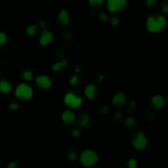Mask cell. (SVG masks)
I'll return each mask as SVG.
<instances>
[{
  "label": "cell",
  "instance_id": "cell-5",
  "mask_svg": "<svg viewBox=\"0 0 168 168\" xmlns=\"http://www.w3.org/2000/svg\"><path fill=\"white\" fill-rule=\"evenodd\" d=\"M36 83L38 85L42 87L44 89H47L51 87V81L49 77L47 76H40L36 78Z\"/></svg>",
  "mask_w": 168,
  "mask_h": 168
},
{
  "label": "cell",
  "instance_id": "cell-32",
  "mask_svg": "<svg viewBox=\"0 0 168 168\" xmlns=\"http://www.w3.org/2000/svg\"><path fill=\"white\" fill-rule=\"evenodd\" d=\"M72 135L74 137H77L79 136V135H80V132H79V131L77 130H74L72 131Z\"/></svg>",
  "mask_w": 168,
  "mask_h": 168
},
{
  "label": "cell",
  "instance_id": "cell-35",
  "mask_svg": "<svg viewBox=\"0 0 168 168\" xmlns=\"http://www.w3.org/2000/svg\"><path fill=\"white\" fill-rule=\"evenodd\" d=\"M41 25H42V26L43 27V28H44L45 27V22H44V21H41Z\"/></svg>",
  "mask_w": 168,
  "mask_h": 168
},
{
  "label": "cell",
  "instance_id": "cell-10",
  "mask_svg": "<svg viewBox=\"0 0 168 168\" xmlns=\"http://www.w3.org/2000/svg\"><path fill=\"white\" fill-rule=\"evenodd\" d=\"M152 102L156 108H161L164 106L165 104L164 98L160 95H157L153 97L152 99Z\"/></svg>",
  "mask_w": 168,
  "mask_h": 168
},
{
  "label": "cell",
  "instance_id": "cell-33",
  "mask_svg": "<svg viewBox=\"0 0 168 168\" xmlns=\"http://www.w3.org/2000/svg\"><path fill=\"white\" fill-rule=\"evenodd\" d=\"M17 166H18V165H17V163L15 162H11L10 163L9 165H8V167L7 168H17Z\"/></svg>",
  "mask_w": 168,
  "mask_h": 168
},
{
  "label": "cell",
  "instance_id": "cell-23",
  "mask_svg": "<svg viewBox=\"0 0 168 168\" xmlns=\"http://www.w3.org/2000/svg\"><path fill=\"white\" fill-rule=\"evenodd\" d=\"M125 123H126V126H131L134 124V120L133 119V118H128L125 120Z\"/></svg>",
  "mask_w": 168,
  "mask_h": 168
},
{
  "label": "cell",
  "instance_id": "cell-14",
  "mask_svg": "<svg viewBox=\"0 0 168 168\" xmlns=\"http://www.w3.org/2000/svg\"><path fill=\"white\" fill-rule=\"evenodd\" d=\"M68 63V61L66 60H62V61L56 62L55 64H53L52 66V70L54 71H59L62 68L65 67L66 64Z\"/></svg>",
  "mask_w": 168,
  "mask_h": 168
},
{
  "label": "cell",
  "instance_id": "cell-20",
  "mask_svg": "<svg viewBox=\"0 0 168 168\" xmlns=\"http://www.w3.org/2000/svg\"><path fill=\"white\" fill-rule=\"evenodd\" d=\"M32 77H33V75H32V72H30V71H26V72L24 73V78L26 80H31Z\"/></svg>",
  "mask_w": 168,
  "mask_h": 168
},
{
  "label": "cell",
  "instance_id": "cell-9",
  "mask_svg": "<svg viewBox=\"0 0 168 168\" xmlns=\"http://www.w3.org/2000/svg\"><path fill=\"white\" fill-rule=\"evenodd\" d=\"M28 87L29 86L25 83H21L17 86L15 90V95L17 97L22 99L24 98V96L26 93Z\"/></svg>",
  "mask_w": 168,
  "mask_h": 168
},
{
  "label": "cell",
  "instance_id": "cell-1",
  "mask_svg": "<svg viewBox=\"0 0 168 168\" xmlns=\"http://www.w3.org/2000/svg\"><path fill=\"white\" fill-rule=\"evenodd\" d=\"M98 161V156L95 152L87 150L82 152L80 156V161L83 166L89 167L96 164Z\"/></svg>",
  "mask_w": 168,
  "mask_h": 168
},
{
  "label": "cell",
  "instance_id": "cell-2",
  "mask_svg": "<svg viewBox=\"0 0 168 168\" xmlns=\"http://www.w3.org/2000/svg\"><path fill=\"white\" fill-rule=\"evenodd\" d=\"M148 141L145 135L141 132L135 133L132 137V144L135 149L141 150L147 145Z\"/></svg>",
  "mask_w": 168,
  "mask_h": 168
},
{
  "label": "cell",
  "instance_id": "cell-11",
  "mask_svg": "<svg viewBox=\"0 0 168 168\" xmlns=\"http://www.w3.org/2000/svg\"><path fill=\"white\" fill-rule=\"evenodd\" d=\"M75 118L76 116L70 110L64 111L62 114V120L65 123H68V124L72 123L74 121Z\"/></svg>",
  "mask_w": 168,
  "mask_h": 168
},
{
  "label": "cell",
  "instance_id": "cell-21",
  "mask_svg": "<svg viewBox=\"0 0 168 168\" xmlns=\"http://www.w3.org/2000/svg\"><path fill=\"white\" fill-rule=\"evenodd\" d=\"M137 165V161L135 159H131L128 163V166L129 168H136Z\"/></svg>",
  "mask_w": 168,
  "mask_h": 168
},
{
  "label": "cell",
  "instance_id": "cell-16",
  "mask_svg": "<svg viewBox=\"0 0 168 168\" xmlns=\"http://www.w3.org/2000/svg\"><path fill=\"white\" fill-rule=\"evenodd\" d=\"M89 4L93 8H97L104 3V0H89Z\"/></svg>",
  "mask_w": 168,
  "mask_h": 168
},
{
  "label": "cell",
  "instance_id": "cell-31",
  "mask_svg": "<svg viewBox=\"0 0 168 168\" xmlns=\"http://www.w3.org/2000/svg\"><path fill=\"white\" fill-rule=\"evenodd\" d=\"M163 7H162V11L164 13H167L168 12V5H167V2H165L163 4Z\"/></svg>",
  "mask_w": 168,
  "mask_h": 168
},
{
  "label": "cell",
  "instance_id": "cell-17",
  "mask_svg": "<svg viewBox=\"0 0 168 168\" xmlns=\"http://www.w3.org/2000/svg\"><path fill=\"white\" fill-rule=\"evenodd\" d=\"M156 20H157V22H158V23L159 24V25H160L162 28L165 26V25H166V22H167L166 19H165L164 17L159 15L157 17Z\"/></svg>",
  "mask_w": 168,
  "mask_h": 168
},
{
  "label": "cell",
  "instance_id": "cell-34",
  "mask_svg": "<svg viewBox=\"0 0 168 168\" xmlns=\"http://www.w3.org/2000/svg\"><path fill=\"white\" fill-rule=\"evenodd\" d=\"M17 108H18V105L16 104V103H13V104L11 105V108L12 110L17 109Z\"/></svg>",
  "mask_w": 168,
  "mask_h": 168
},
{
  "label": "cell",
  "instance_id": "cell-29",
  "mask_svg": "<svg viewBox=\"0 0 168 168\" xmlns=\"http://www.w3.org/2000/svg\"><path fill=\"white\" fill-rule=\"evenodd\" d=\"M100 19L103 21H107L108 19V17L104 13H102L100 15Z\"/></svg>",
  "mask_w": 168,
  "mask_h": 168
},
{
  "label": "cell",
  "instance_id": "cell-13",
  "mask_svg": "<svg viewBox=\"0 0 168 168\" xmlns=\"http://www.w3.org/2000/svg\"><path fill=\"white\" fill-rule=\"evenodd\" d=\"M95 86L93 84H89L85 87V94L89 99H93L95 97Z\"/></svg>",
  "mask_w": 168,
  "mask_h": 168
},
{
  "label": "cell",
  "instance_id": "cell-26",
  "mask_svg": "<svg viewBox=\"0 0 168 168\" xmlns=\"http://www.w3.org/2000/svg\"><path fill=\"white\" fill-rule=\"evenodd\" d=\"M7 38L3 33H0V44H4L6 42Z\"/></svg>",
  "mask_w": 168,
  "mask_h": 168
},
{
  "label": "cell",
  "instance_id": "cell-6",
  "mask_svg": "<svg viewBox=\"0 0 168 168\" xmlns=\"http://www.w3.org/2000/svg\"><path fill=\"white\" fill-rule=\"evenodd\" d=\"M126 96L124 93H118L116 94L112 99V103L114 106L117 107L122 106L123 105H124L125 103H126Z\"/></svg>",
  "mask_w": 168,
  "mask_h": 168
},
{
  "label": "cell",
  "instance_id": "cell-24",
  "mask_svg": "<svg viewBox=\"0 0 168 168\" xmlns=\"http://www.w3.org/2000/svg\"><path fill=\"white\" fill-rule=\"evenodd\" d=\"M68 158H69V160H71V161H75V160H76L77 159L76 153H75L74 152H70L68 155Z\"/></svg>",
  "mask_w": 168,
  "mask_h": 168
},
{
  "label": "cell",
  "instance_id": "cell-18",
  "mask_svg": "<svg viewBox=\"0 0 168 168\" xmlns=\"http://www.w3.org/2000/svg\"><path fill=\"white\" fill-rule=\"evenodd\" d=\"M89 122V118L87 116L83 115L79 118V125L81 126H85Z\"/></svg>",
  "mask_w": 168,
  "mask_h": 168
},
{
  "label": "cell",
  "instance_id": "cell-4",
  "mask_svg": "<svg viewBox=\"0 0 168 168\" xmlns=\"http://www.w3.org/2000/svg\"><path fill=\"white\" fill-rule=\"evenodd\" d=\"M147 29L152 33H156L160 32L162 28L159 25L156 19L153 17H149L147 20Z\"/></svg>",
  "mask_w": 168,
  "mask_h": 168
},
{
  "label": "cell",
  "instance_id": "cell-30",
  "mask_svg": "<svg viewBox=\"0 0 168 168\" xmlns=\"http://www.w3.org/2000/svg\"><path fill=\"white\" fill-rule=\"evenodd\" d=\"M120 5H121L122 9L125 7H126L127 4H128V1H127V0H120Z\"/></svg>",
  "mask_w": 168,
  "mask_h": 168
},
{
  "label": "cell",
  "instance_id": "cell-28",
  "mask_svg": "<svg viewBox=\"0 0 168 168\" xmlns=\"http://www.w3.org/2000/svg\"><path fill=\"white\" fill-rule=\"evenodd\" d=\"M111 23L113 26H116L118 23H119V20H118L116 17H114L111 19Z\"/></svg>",
  "mask_w": 168,
  "mask_h": 168
},
{
  "label": "cell",
  "instance_id": "cell-25",
  "mask_svg": "<svg viewBox=\"0 0 168 168\" xmlns=\"http://www.w3.org/2000/svg\"><path fill=\"white\" fill-rule=\"evenodd\" d=\"M78 82V77H77L76 76H73L72 78L70 79V83L71 85H76V84Z\"/></svg>",
  "mask_w": 168,
  "mask_h": 168
},
{
  "label": "cell",
  "instance_id": "cell-19",
  "mask_svg": "<svg viewBox=\"0 0 168 168\" xmlns=\"http://www.w3.org/2000/svg\"><path fill=\"white\" fill-rule=\"evenodd\" d=\"M32 95H33V89H32V88L31 87H30L29 86L28 89V90H27V92L25 95L24 99L28 100V99H31Z\"/></svg>",
  "mask_w": 168,
  "mask_h": 168
},
{
  "label": "cell",
  "instance_id": "cell-7",
  "mask_svg": "<svg viewBox=\"0 0 168 168\" xmlns=\"http://www.w3.org/2000/svg\"><path fill=\"white\" fill-rule=\"evenodd\" d=\"M53 34L50 31L44 30L41 36L40 42L42 46H47L53 40Z\"/></svg>",
  "mask_w": 168,
  "mask_h": 168
},
{
  "label": "cell",
  "instance_id": "cell-12",
  "mask_svg": "<svg viewBox=\"0 0 168 168\" xmlns=\"http://www.w3.org/2000/svg\"><path fill=\"white\" fill-rule=\"evenodd\" d=\"M58 18L59 22H61L62 25L66 26L69 22V16L66 10L62 9L59 14Z\"/></svg>",
  "mask_w": 168,
  "mask_h": 168
},
{
  "label": "cell",
  "instance_id": "cell-8",
  "mask_svg": "<svg viewBox=\"0 0 168 168\" xmlns=\"http://www.w3.org/2000/svg\"><path fill=\"white\" fill-rule=\"evenodd\" d=\"M108 9L110 12H118L122 9L120 0H107Z\"/></svg>",
  "mask_w": 168,
  "mask_h": 168
},
{
  "label": "cell",
  "instance_id": "cell-27",
  "mask_svg": "<svg viewBox=\"0 0 168 168\" xmlns=\"http://www.w3.org/2000/svg\"><path fill=\"white\" fill-rule=\"evenodd\" d=\"M156 0H146V5L148 7H151L156 3Z\"/></svg>",
  "mask_w": 168,
  "mask_h": 168
},
{
  "label": "cell",
  "instance_id": "cell-3",
  "mask_svg": "<svg viewBox=\"0 0 168 168\" xmlns=\"http://www.w3.org/2000/svg\"><path fill=\"white\" fill-rule=\"evenodd\" d=\"M64 103L68 107L76 108L81 105L82 100L76 95L73 94L72 93H68L64 97Z\"/></svg>",
  "mask_w": 168,
  "mask_h": 168
},
{
  "label": "cell",
  "instance_id": "cell-15",
  "mask_svg": "<svg viewBox=\"0 0 168 168\" xmlns=\"http://www.w3.org/2000/svg\"><path fill=\"white\" fill-rule=\"evenodd\" d=\"M11 90V87L9 84L5 81H2L0 82V91L3 93H9Z\"/></svg>",
  "mask_w": 168,
  "mask_h": 168
},
{
  "label": "cell",
  "instance_id": "cell-22",
  "mask_svg": "<svg viewBox=\"0 0 168 168\" xmlns=\"http://www.w3.org/2000/svg\"><path fill=\"white\" fill-rule=\"evenodd\" d=\"M36 26H30L27 29V34L30 36H32L35 34V31L36 29Z\"/></svg>",
  "mask_w": 168,
  "mask_h": 168
}]
</instances>
